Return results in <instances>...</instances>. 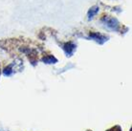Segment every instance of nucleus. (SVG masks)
I'll use <instances>...</instances> for the list:
<instances>
[{"mask_svg":"<svg viewBox=\"0 0 132 131\" xmlns=\"http://www.w3.org/2000/svg\"><path fill=\"white\" fill-rule=\"evenodd\" d=\"M99 12V9L97 8V7H95V8H92L91 10L89 11V13H88V15H89V17H92L95 13H97Z\"/></svg>","mask_w":132,"mask_h":131,"instance_id":"obj_5","label":"nucleus"},{"mask_svg":"<svg viewBox=\"0 0 132 131\" xmlns=\"http://www.w3.org/2000/svg\"><path fill=\"white\" fill-rule=\"evenodd\" d=\"M43 61H45L46 63H54L53 61H56V59L54 58L53 56H50L48 58H44L43 59Z\"/></svg>","mask_w":132,"mask_h":131,"instance_id":"obj_4","label":"nucleus"},{"mask_svg":"<svg viewBox=\"0 0 132 131\" xmlns=\"http://www.w3.org/2000/svg\"><path fill=\"white\" fill-rule=\"evenodd\" d=\"M104 21H105V25L111 29H116L117 26H118V22L117 20L114 19V18H111V17H104Z\"/></svg>","mask_w":132,"mask_h":131,"instance_id":"obj_1","label":"nucleus"},{"mask_svg":"<svg viewBox=\"0 0 132 131\" xmlns=\"http://www.w3.org/2000/svg\"><path fill=\"white\" fill-rule=\"evenodd\" d=\"M90 37H91L92 39H95L96 41H98L99 43H102V42H104L105 40H107V38H106L105 36H103L102 35H101V34H97V33L91 34V35H90Z\"/></svg>","mask_w":132,"mask_h":131,"instance_id":"obj_2","label":"nucleus"},{"mask_svg":"<svg viewBox=\"0 0 132 131\" xmlns=\"http://www.w3.org/2000/svg\"><path fill=\"white\" fill-rule=\"evenodd\" d=\"M63 48H64V50H65L66 54L69 55V56H71V55L73 54V52L75 51V49H76V46L74 45L73 43L69 42V43H66Z\"/></svg>","mask_w":132,"mask_h":131,"instance_id":"obj_3","label":"nucleus"}]
</instances>
